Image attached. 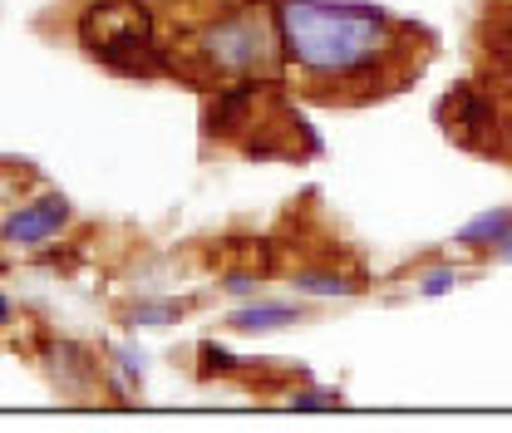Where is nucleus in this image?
<instances>
[{
	"label": "nucleus",
	"mask_w": 512,
	"mask_h": 433,
	"mask_svg": "<svg viewBox=\"0 0 512 433\" xmlns=\"http://www.w3.org/2000/svg\"><path fill=\"white\" fill-rule=\"evenodd\" d=\"M271 20L281 55L316 84H375L409 35L370 0H276Z\"/></svg>",
	"instance_id": "obj_1"
},
{
	"label": "nucleus",
	"mask_w": 512,
	"mask_h": 433,
	"mask_svg": "<svg viewBox=\"0 0 512 433\" xmlns=\"http://www.w3.org/2000/svg\"><path fill=\"white\" fill-rule=\"evenodd\" d=\"M79 45L119 74H168L173 60L153 35L148 0H94L79 15Z\"/></svg>",
	"instance_id": "obj_2"
},
{
	"label": "nucleus",
	"mask_w": 512,
	"mask_h": 433,
	"mask_svg": "<svg viewBox=\"0 0 512 433\" xmlns=\"http://www.w3.org/2000/svg\"><path fill=\"white\" fill-rule=\"evenodd\" d=\"M188 50L202 79H252V74L271 79L276 60H281L276 20H266L256 10H242V5H232L212 25H202Z\"/></svg>",
	"instance_id": "obj_3"
},
{
	"label": "nucleus",
	"mask_w": 512,
	"mask_h": 433,
	"mask_svg": "<svg viewBox=\"0 0 512 433\" xmlns=\"http://www.w3.org/2000/svg\"><path fill=\"white\" fill-rule=\"evenodd\" d=\"M64 222H69V197H64V192H45V197L15 207V212L0 222V242H5V247H45Z\"/></svg>",
	"instance_id": "obj_4"
},
{
	"label": "nucleus",
	"mask_w": 512,
	"mask_h": 433,
	"mask_svg": "<svg viewBox=\"0 0 512 433\" xmlns=\"http://www.w3.org/2000/svg\"><path fill=\"white\" fill-rule=\"evenodd\" d=\"M256 109V84L252 79H237V84H227V89H217V99L207 104V114H202V124L207 133H217V138H232V133H242Z\"/></svg>",
	"instance_id": "obj_5"
},
{
	"label": "nucleus",
	"mask_w": 512,
	"mask_h": 433,
	"mask_svg": "<svg viewBox=\"0 0 512 433\" xmlns=\"http://www.w3.org/2000/svg\"><path fill=\"white\" fill-rule=\"evenodd\" d=\"M301 320V306H286V301H256L252 306H237L227 315V325L232 330H242V335H261V330H281V325H296Z\"/></svg>",
	"instance_id": "obj_6"
},
{
	"label": "nucleus",
	"mask_w": 512,
	"mask_h": 433,
	"mask_svg": "<svg viewBox=\"0 0 512 433\" xmlns=\"http://www.w3.org/2000/svg\"><path fill=\"white\" fill-rule=\"evenodd\" d=\"M508 237H512V207H493V212H478L473 222H463L453 242L468 251H488V247H503Z\"/></svg>",
	"instance_id": "obj_7"
},
{
	"label": "nucleus",
	"mask_w": 512,
	"mask_h": 433,
	"mask_svg": "<svg viewBox=\"0 0 512 433\" xmlns=\"http://www.w3.org/2000/svg\"><path fill=\"white\" fill-rule=\"evenodd\" d=\"M291 291L296 296H316V301H335V296H355L360 281H350L340 271H296L291 276Z\"/></svg>",
	"instance_id": "obj_8"
},
{
	"label": "nucleus",
	"mask_w": 512,
	"mask_h": 433,
	"mask_svg": "<svg viewBox=\"0 0 512 433\" xmlns=\"http://www.w3.org/2000/svg\"><path fill=\"white\" fill-rule=\"evenodd\" d=\"M453 104H458L453 124H458V133H463V138H473L478 128L493 124V104H488V99H478L473 89H458V94H453Z\"/></svg>",
	"instance_id": "obj_9"
},
{
	"label": "nucleus",
	"mask_w": 512,
	"mask_h": 433,
	"mask_svg": "<svg viewBox=\"0 0 512 433\" xmlns=\"http://www.w3.org/2000/svg\"><path fill=\"white\" fill-rule=\"evenodd\" d=\"M183 301H133L128 306V325H173L183 320Z\"/></svg>",
	"instance_id": "obj_10"
},
{
	"label": "nucleus",
	"mask_w": 512,
	"mask_h": 433,
	"mask_svg": "<svg viewBox=\"0 0 512 433\" xmlns=\"http://www.w3.org/2000/svg\"><path fill=\"white\" fill-rule=\"evenodd\" d=\"M291 409H340V389H301L291 394Z\"/></svg>",
	"instance_id": "obj_11"
},
{
	"label": "nucleus",
	"mask_w": 512,
	"mask_h": 433,
	"mask_svg": "<svg viewBox=\"0 0 512 433\" xmlns=\"http://www.w3.org/2000/svg\"><path fill=\"white\" fill-rule=\"evenodd\" d=\"M232 370H237V355H227L222 345L207 340V345H202V374H232Z\"/></svg>",
	"instance_id": "obj_12"
},
{
	"label": "nucleus",
	"mask_w": 512,
	"mask_h": 433,
	"mask_svg": "<svg viewBox=\"0 0 512 433\" xmlns=\"http://www.w3.org/2000/svg\"><path fill=\"white\" fill-rule=\"evenodd\" d=\"M453 286H458V271H453V266H439V271H429V276L419 281L424 296H444V291H453Z\"/></svg>",
	"instance_id": "obj_13"
},
{
	"label": "nucleus",
	"mask_w": 512,
	"mask_h": 433,
	"mask_svg": "<svg viewBox=\"0 0 512 433\" xmlns=\"http://www.w3.org/2000/svg\"><path fill=\"white\" fill-rule=\"evenodd\" d=\"M222 286H227L232 296H256V286H261V281H256L252 271H232V276H227Z\"/></svg>",
	"instance_id": "obj_14"
},
{
	"label": "nucleus",
	"mask_w": 512,
	"mask_h": 433,
	"mask_svg": "<svg viewBox=\"0 0 512 433\" xmlns=\"http://www.w3.org/2000/svg\"><path fill=\"white\" fill-rule=\"evenodd\" d=\"M119 355V365H124L128 379H143V350H114Z\"/></svg>",
	"instance_id": "obj_15"
},
{
	"label": "nucleus",
	"mask_w": 512,
	"mask_h": 433,
	"mask_svg": "<svg viewBox=\"0 0 512 433\" xmlns=\"http://www.w3.org/2000/svg\"><path fill=\"white\" fill-rule=\"evenodd\" d=\"M5 320H10V301L0 296V325H5Z\"/></svg>",
	"instance_id": "obj_16"
},
{
	"label": "nucleus",
	"mask_w": 512,
	"mask_h": 433,
	"mask_svg": "<svg viewBox=\"0 0 512 433\" xmlns=\"http://www.w3.org/2000/svg\"><path fill=\"white\" fill-rule=\"evenodd\" d=\"M498 256H503V261H512V237L503 242V247H498Z\"/></svg>",
	"instance_id": "obj_17"
}]
</instances>
